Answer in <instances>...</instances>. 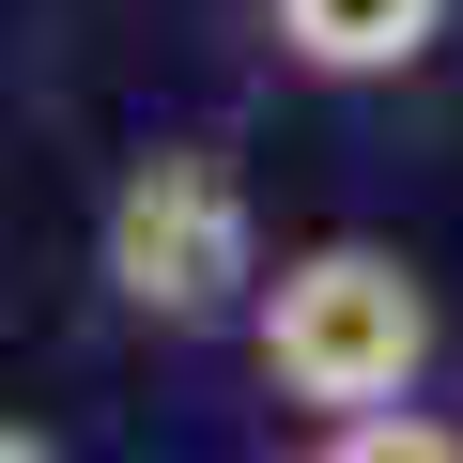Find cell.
I'll list each match as a JSON object with an SVG mask.
<instances>
[{
	"label": "cell",
	"instance_id": "7a4b0ae2",
	"mask_svg": "<svg viewBox=\"0 0 463 463\" xmlns=\"http://www.w3.org/2000/svg\"><path fill=\"white\" fill-rule=\"evenodd\" d=\"M248 279H263V263H248V185H232V155L170 139V155H139V170L109 185V294H124V309L216 325Z\"/></svg>",
	"mask_w": 463,
	"mask_h": 463
},
{
	"label": "cell",
	"instance_id": "3957f363",
	"mask_svg": "<svg viewBox=\"0 0 463 463\" xmlns=\"http://www.w3.org/2000/svg\"><path fill=\"white\" fill-rule=\"evenodd\" d=\"M263 16H279V47L309 78H402L448 32V0H263Z\"/></svg>",
	"mask_w": 463,
	"mask_h": 463
},
{
	"label": "cell",
	"instance_id": "5b68a950",
	"mask_svg": "<svg viewBox=\"0 0 463 463\" xmlns=\"http://www.w3.org/2000/svg\"><path fill=\"white\" fill-rule=\"evenodd\" d=\"M0 463H62V448H47V432H16V417H0Z\"/></svg>",
	"mask_w": 463,
	"mask_h": 463
},
{
	"label": "cell",
	"instance_id": "6da1fadb",
	"mask_svg": "<svg viewBox=\"0 0 463 463\" xmlns=\"http://www.w3.org/2000/svg\"><path fill=\"white\" fill-rule=\"evenodd\" d=\"M432 355V294L402 248H294L263 279V371L325 417H386Z\"/></svg>",
	"mask_w": 463,
	"mask_h": 463
},
{
	"label": "cell",
	"instance_id": "277c9868",
	"mask_svg": "<svg viewBox=\"0 0 463 463\" xmlns=\"http://www.w3.org/2000/svg\"><path fill=\"white\" fill-rule=\"evenodd\" d=\"M325 463H463V432L448 417H417V402H386V417H340V448Z\"/></svg>",
	"mask_w": 463,
	"mask_h": 463
}]
</instances>
